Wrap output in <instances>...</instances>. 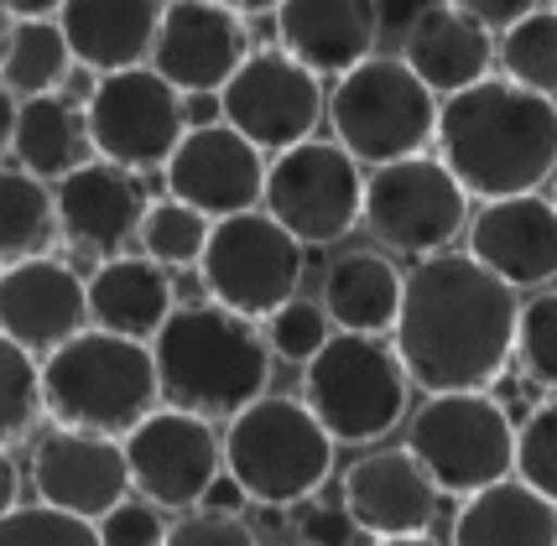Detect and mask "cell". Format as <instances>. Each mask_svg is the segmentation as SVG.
Wrapping results in <instances>:
<instances>
[{"label": "cell", "instance_id": "1", "mask_svg": "<svg viewBox=\"0 0 557 546\" xmlns=\"http://www.w3.org/2000/svg\"><path fill=\"white\" fill-rule=\"evenodd\" d=\"M521 302L474 256L443 250L407 271L391 349L407 381L428 396L490 390L516 355Z\"/></svg>", "mask_w": 557, "mask_h": 546}, {"label": "cell", "instance_id": "2", "mask_svg": "<svg viewBox=\"0 0 557 546\" xmlns=\"http://www.w3.org/2000/svg\"><path fill=\"white\" fill-rule=\"evenodd\" d=\"M433 141L437 162L454 172L469 198H527L557 177V104L516 89L510 78H485L443 99Z\"/></svg>", "mask_w": 557, "mask_h": 546}, {"label": "cell", "instance_id": "3", "mask_svg": "<svg viewBox=\"0 0 557 546\" xmlns=\"http://www.w3.org/2000/svg\"><path fill=\"white\" fill-rule=\"evenodd\" d=\"M157 385L172 411L230 422L271 385V344L250 318L219 302H177L168 328L151 338Z\"/></svg>", "mask_w": 557, "mask_h": 546}, {"label": "cell", "instance_id": "4", "mask_svg": "<svg viewBox=\"0 0 557 546\" xmlns=\"http://www.w3.org/2000/svg\"><path fill=\"white\" fill-rule=\"evenodd\" d=\"M162 401L151 344L84 328L73 344L42 359V411L63 432L125 443Z\"/></svg>", "mask_w": 557, "mask_h": 546}, {"label": "cell", "instance_id": "5", "mask_svg": "<svg viewBox=\"0 0 557 546\" xmlns=\"http://www.w3.org/2000/svg\"><path fill=\"white\" fill-rule=\"evenodd\" d=\"M224 474L250 505L292 510L334 474V437L297 396H261L224 427Z\"/></svg>", "mask_w": 557, "mask_h": 546}, {"label": "cell", "instance_id": "6", "mask_svg": "<svg viewBox=\"0 0 557 546\" xmlns=\"http://www.w3.org/2000/svg\"><path fill=\"white\" fill-rule=\"evenodd\" d=\"M412 381L386 338L334 333L318 359L302 370V406L318 417V427L334 443L364 448L381 443L407 417Z\"/></svg>", "mask_w": 557, "mask_h": 546}, {"label": "cell", "instance_id": "7", "mask_svg": "<svg viewBox=\"0 0 557 546\" xmlns=\"http://www.w3.org/2000/svg\"><path fill=\"white\" fill-rule=\"evenodd\" d=\"M437 104L422 78L401 58H364L355 73H344L329 95L334 141L364 166H391L422 157V146L437 136Z\"/></svg>", "mask_w": 557, "mask_h": 546}, {"label": "cell", "instance_id": "8", "mask_svg": "<svg viewBox=\"0 0 557 546\" xmlns=\"http://www.w3.org/2000/svg\"><path fill=\"white\" fill-rule=\"evenodd\" d=\"M407 452L422 463L437 495H480L490 484L516 479V422L506 417V401L490 390L469 396H428L417 406Z\"/></svg>", "mask_w": 557, "mask_h": 546}, {"label": "cell", "instance_id": "9", "mask_svg": "<svg viewBox=\"0 0 557 546\" xmlns=\"http://www.w3.org/2000/svg\"><path fill=\"white\" fill-rule=\"evenodd\" d=\"M198 276L209 286V302L240 312V318H276L297 302L302 282V245L276 224L271 214H235L219 219L209 250L198 261Z\"/></svg>", "mask_w": 557, "mask_h": 546}, {"label": "cell", "instance_id": "10", "mask_svg": "<svg viewBox=\"0 0 557 546\" xmlns=\"http://www.w3.org/2000/svg\"><path fill=\"white\" fill-rule=\"evenodd\" d=\"M364 229L386 250L401 256H443L459 229H469V193L454 183V172L437 157H407V162L375 166L364 177Z\"/></svg>", "mask_w": 557, "mask_h": 546}, {"label": "cell", "instance_id": "11", "mask_svg": "<svg viewBox=\"0 0 557 546\" xmlns=\"http://www.w3.org/2000/svg\"><path fill=\"white\" fill-rule=\"evenodd\" d=\"M267 214L287 229L302 250L334 245L364 214L360 162L339 141H302L267 166Z\"/></svg>", "mask_w": 557, "mask_h": 546}, {"label": "cell", "instance_id": "12", "mask_svg": "<svg viewBox=\"0 0 557 546\" xmlns=\"http://www.w3.org/2000/svg\"><path fill=\"white\" fill-rule=\"evenodd\" d=\"M84 125H89V146L99 151V162L125 166V172L168 166L177 141L188 136L183 95L151 69L99 78L84 99Z\"/></svg>", "mask_w": 557, "mask_h": 546}, {"label": "cell", "instance_id": "13", "mask_svg": "<svg viewBox=\"0 0 557 546\" xmlns=\"http://www.w3.org/2000/svg\"><path fill=\"white\" fill-rule=\"evenodd\" d=\"M131 489L157 510H198L214 479L224 474V437L203 417L157 406L141 427L125 437Z\"/></svg>", "mask_w": 557, "mask_h": 546}, {"label": "cell", "instance_id": "14", "mask_svg": "<svg viewBox=\"0 0 557 546\" xmlns=\"http://www.w3.org/2000/svg\"><path fill=\"white\" fill-rule=\"evenodd\" d=\"M224 125L245 136L256 151H292L313 141V125L323 115V84L308 69H297L282 48H261L240 63V73L219 95Z\"/></svg>", "mask_w": 557, "mask_h": 546}, {"label": "cell", "instance_id": "15", "mask_svg": "<svg viewBox=\"0 0 557 546\" xmlns=\"http://www.w3.org/2000/svg\"><path fill=\"white\" fill-rule=\"evenodd\" d=\"M245 52V22L235 5L214 0H172L157 48H151V73H162L183 99L224 95V84L240 73Z\"/></svg>", "mask_w": 557, "mask_h": 546}, {"label": "cell", "instance_id": "16", "mask_svg": "<svg viewBox=\"0 0 557 546\" xmlns=\"http://www.w3.org/2000/svg\"><path fill=\"white\" fill-rule=\"evenodd\" d=\"M168 172V198L198 209L203 219H235V214H256V203L267 198V162L261 151L235 136L230 125H203L188 131Z\"/></svg>", "mask_w": 557, "mask_h": 546}, {"label": "cell", "instance_id": "17", "mask_svg": "<svg viewBox=\"0 0 557 546\" xmlns=\"http://www.w3.org/2000/svg\"><path fill=\"white\" fill-rule=\"evenodd\" d=\"M32 489H37V505L99 525L115 505L131 499L125 443L89 437V432H63V427L48 432L32 448Z\"/></svg>", "mask_w": 557, "mask_h": 546}, {"label": "cell", "instance_id": "18", "mask_svg": "<svg viewBox=\"0 0 557 546\" xmlns=\"http://www.w3.org/2000/svg\"><path fill=\"white\" fill-rule=\"evenodd\" d=\"M89 328V291L73 265L37 261L0 271V333L26 355H58Z\"/></svg>", "mask_w": 557, "mask_h": 546}, {"label": "cell", "instance_id": "19", "mask_svg": "<svg viewBox=\"0 0 557 546\" xmlns=\"http://www.w3.org/2000/svg\"><path fill=\"white\" fill-rule=\"evenodd\" d=\"M339 505L355 521V531L375 542H401V536H428L437 521V489L422 474L407 448H375L355 458L339 479Z\"/></svg>", "mask_w": 557, "mask_h": 546}, {"label": "cell", "instance_id": "20", "mask_svg": "<svg viewBox=\"0 0 557 546\" xmlns=\"http://www.w3.org/2000/svg\"><path fill=\"white\" fill-rule=\"evenodd\" d=\"M469 256L510 291L547 286L557 276V209L553 198H500L469 219Z\"/></svg>", "mask_w": 557, "mask_h": 546}, {"label": "cell", "instance_id": "21", "mask_svg": "<svg viewBox=\"0 0 557 546\" xmlns=\"http://www.w3.org/2000/svg\"><path fill=\"white\" fill-rule=\"evenodd\" d=\"M52 203H58V235L104 261H115L125 239H136L146 209H151L136 172L110 162H84L73 177L58 183Z\"/></svg>", "mask_w": 557, "mask_h": 546}, {"label": "cell", "instance_id": "22", "mask_svg": "<svg viewBox=\"0 0 557 546\" xmlns=\"http://www.w3.org/2000/svg\"><path fill=\"white\" fill-rule=\"evenodd\" d=\"M282 52L313 78H344L375 58V5L370 0H287L276 5Z\"/></svg>", "mask_w": 557, "mask_h": 546}, {"label": "cell", "instance_id": "23", "mask_svg": "<svg viewBox=\"0 0 557 546\" xmlns=\"http://www.w3.org/2000/svg\"><path fill=\"white\" fill-rule=\"evenodd\" d=\"M407 69L422 78L428 95L454 99L474 84L490 78V63H495V37H490L480 22L463 16V5H443L433 0L417 26L401 37V52H396Z\"/></svg>", "mask_w": 557, "mask_h": 546}, {"label": "cell", "instance_id": "24", "mask_svg": "<svg viewBox=\"0 0 557 546\" xmlns=\"http://www.w3.org/2000/svg\"><path fill=\"white\" fill-rule=\"evenodd\" d=\"M162 16H168L162 0H69L58 11V26L69 37L73 63L110 78L125 69H146Z\"/></svg>", "mask_w": 557, "mask_h": 546}, {"label": "cell", "instance_id": "25", "mask_svg": "<svg viewBox=\"0 0 557 546\" xmlns=\"http://www.w3.org/2000/svg\"><path fill=\"white\" fill-rule=\"evenodd\" d=\"M89 291V328L131 338V344H151L168 328V318L177 312L172 297V276L162 265H151L146 256H115L104 261L84 282Z\"/></svg>", "mask_w": 557, "mask_h": 546}, {"label": "cell", "instance_id": "26", "mask_svg": "<svg viewBox=\"0 0 557 546\" xmlns=\"http://www.w3.org/2000/svg\"><path fill=\"white\" fill-rule=\"evenodd\" d=\"M401 271L375 256V250H349L329 265L323 276V297L318 308L339 333H360V338H381L396 328V312H401Z\"/></svg>", "mask_w": 557, "mask_h": 546}, {"label": "cell", "instance_id": "27", "mask_svg": "<svg viewBox=\"0 0 557 546\" xmlns=\"http://www.w3.org/2000/svg\"><path fill=\"white\" fill-rule=\"evenodd\" d=\"M454 546H557V505L521 479L490 484L459 505Z\"/></svg>", "mask_w": 557, "mask_h": 546}, {"label": "cell", "instance_id": "28", "mask_svg": "<svg viewBox=\"0 0 557 546\" xmlns=\"http://www.w3.org/2000/svg\"><path fill=\"white\" fill-rule=\"evenodd\" d=\"M16 162H22L26 177L37 183H63L73 177L78 166L89 162V125H84V110L63 95H48V99H22L16 110Z\"/></svg>", "mask_w": 557, "mask_h": 546}, {"label": "cell", "instance_id": "29", "mask_svg": "<svg viewBox=\"0 0 557 546\" xmlns=\"http://www.w3.org/2000/svg\"><path fill=\"white\" fill-rule=\"evenodd\" d=\"M73 52L58 16L52 22H11V42L0 58V89L16 99H48L69 84Z\"/></svg>", "mask_w": 557, "mask_h": 546}, {"label": "cell", "instance_id": "30", "mask_svg": "<svg viewBox=\"0 0 557 546\" xmlns=\"http://www.w3.org/2000/svg\"><path fill=\"white\" fill-rule=\"evenodd\" d=\"M52 239H58V203L48 183L26 177L22 166H0V261H37L48 256Z\"/></svg>", "mask_w": 557, "mask_h": 546}, {"label": "cell", "instance_id": "31", "mask_svg": "<svg viewBox=\"0 0 557 546\" xmlns=\"http://www.w3.org/2000/svg\"><path fill=\"white\" fill-rule=\"evenodd\" d=\"M495 58L516 89L553 99L557 95V5H536L527 22H516L495 42Z\"/></svg>", "mask_w": 557, "mask_h": 546}, {"label": "cell", "instance_id": "32", "mask_svg": "<svg viewBox=\"0 0 557 546\" xmlns=\"http://www.w3.org/2000/svg\"><path fill=\"white\" fill-rule=\"evenodd\" d=\"M209 235H214V224L188 209V203H177V198H157L151 209H146L141 229V256L151 265H162V271H188V265L203 261V250H209Z\"/></svg>", "mask_w": 557, "mask_h": 546}, {"label": "cell", "instance_id": "33", "mask_svg": "<svg viewBox=\"0 0 557 546\" xmlns=\"http://www.w3.org/2000/svg\"><path fill=\"white\" fill-rule=\"evenodd\" d=\"M42 411V364L0 333V448L22 443Z\"/></svg>", "mask_w": 557, "mask_h": 546}, {"label": "cell", "instance_id": "34", "mask_svg": "<svg viewBox=\"0 0 557 546\" xmlns=\"http://www.w3.org/2000/svg\"><path fill=\"white\" fill-rule=\"evenodd\" d=\"M516 479L557 505V396L516 422Z\"/></svg>", "mask_w": 557, "mask_h": 546}, {"label": "cell", "instance_id": "35", "mask_svg": "<svg viewBox=\"0 0 557 546\" xmlns=\"http://www.w3.org/2000/svg\"><path fill=\"white\" fill-rule=\"evenodd\" d=\"M0 546H99V531L48 505H16L0 516Z\"/></svg>", "mask_w": 557, "mask_h": 546}, {"label": "cell", "instance_id": "36", "mask_svg": "<svg viewBox=\"0 0 557 546\" xmlns=\"http://www.w3.org/2000/svg\"><path fill=\"white\" fill-rule=\"evenodd\" d=\"M516 359L527 370V381L557 390V291H542L521 308L516 323Z\"/></svg>", "mask_w": 557, "mask_h": 546}, {"label": "cell", "instance_id": "37", "mask_svg": "<svg viewBox=\"0 0 557 546\" xmlns=\"http://www.w3.org/2000/svg\"><path fill=\"white\" fill-rule=\"evenodd\" d=\"M334 333H329V318H323V308L318 302H287V308L276 312V318H267V344L276 359H287V364H313L318 349L329 344Z\"/></svg>", "mask_w": 557, "mask_h": 546}, {"label": "cell", "instance_id": "38", "mask_svg": "<svg viewBox=\"0 0 557 546\" xmlns=\"http://www.w3.org/2000/svg\"><path fill=\"white\" fill-rule=\"evenodd\" d=\"M162 546H261L256 525L245 516H219V510H183L168 525V542Z\"/></svg>", "mask_w": 557, "mask_h": 546}, {"label": "cell", "instance_id": "39", "mask_svg": "<svg viewBox=\"0 0 557 546\" xmlns=\"http://www.w3.org/2000/svg\"><path fill=\"white\" fill-rule=\"evenodd\" d=\"M95 531H99V546H162L168 542V525L157 516V505H146V499L115 505Z\"/></svg>", "mask_w": 557, "mask_h": 546}, {"label": "cell", "instance_id": "40", "mask_svg": "<svg viewBox=\"0 0 557 546\" xmlns=\"http://www.w3.org/2000/svg\"><path fill=\"white\" fill-rule=\"evenodd\" d=\"M355 536L360 531L344 516V505H308L297 516V546H349Z\"/></svg>", "mask_w": 557, "mask_h": 546}, {"label": "cell", "instance_id": "41", "mask_svg": "<svg viewBox=\"0 0 557 546\" xmlns=\"http://www.w3.org/2000/svg\"><path fill=\"white\" fill-rule=\"evenodd\" d=\"M532 11H536V0H463V16H469V22H480L490 37H495V32L506 37L510 26L527 22Z\"/></svg>", "mask_w": 557, "mask_h": 546}, {"label": "cell", "instance_id": "42", "mask_svg": "<svg viewBox=\"0 0 557 546\" xmlns=\"http://www.w3.org/2000/svg\"><path fill=\"white\" fill-rule=\"evenodd\" d=\"M428 5H433V0H401V5L386 0V5H375V22H381V32H401V37H407Z\"/></svg>", "mask_w": 557, "mask_h": 546}, {"label": "cell", "instance_id": "43", "mask_svg": "<svg viewBox=\"0 0 557 546\" xmlns=\"http://www.w3.org/2000/svg\"><path fill=\"white\" fill-rule=\"evenodd\" d=\"M245 505H250V499H245V489L230 474H219L209 499H203V510H219V516H245Z\"/></svg>", "mask_w": 557, "mask_h": 546}, {"label": "cell", "instance_id": "44", "mask_svg": "<svg viewBox=\"0 0 557 546\" xmlns=\"http://www.w3.org/2000/svg\"><path fill=\"white\" fill-rule=\"evenodd\" d=\"M16 495H22V474H16V458L0 448V516L16 510Z\"/></svg>", "mask_w": 557, "mask_h": 546}, {"label": "cell", "instance_id": "45", "mask_svg": "<svg viewBox=\"0 0 557 546\" xmlns=\"http://www.w3.org/2000/svg\"><path fill=\"white\" fill-rule=\"evenodd\" d=\"M16 110H22L16 95H5V89H0V157H5L11 141H16Z\"/></svg>", "mask_w": 557, "mask_h": 546}, {"label": "cell", "instance_id": "46", "mask_svg": "<svg viewBox=\"0 0 557 546\" xmlns=\"http://www.w3.org/2000/svg\"><path fill=\"white\" fill-rule=\"evenodd\" d=\"M375 546H443L433 536H401V542H375Z\"/></svg>", "mask_w": 557, "mask_h": 546}, {"label": "cell", "instance_id": "47", "mask_svg": "<svg viewBox=\"0 0 557 546\" xmlns=\"http://www.w3.org/2000/svg\"><path fill=\"white\" fill-rule=\"evenodd\" d=\"M5 42H11V11L0 5V58H5Z\"/></svg>", "mask_w": 557, "mask_h": 546}, {"label": "cell", "instance_id": "48", "mask_svg": "<svg viewBox=\"0 0 557 546\" xmlns=\"http://www.w3.org/2000/svg\"><path fill=\"white\" fill-rule=\"evenodd\" d=\"M553 209H557V177H553Z\"/></svg>", "mask_w": 557, "mask_h": 546}, {"label": "cell", "instance_id": "49", "mask_svg": "<svg viewBox=\"0 0 557 546\" xmlns=\"http://www.w3.org/2000/svg\"><path fill=\"white\" fill-rule=\"evenodd\" d=\"M0 271H5V265H0Z\"/></svg>", "mask_w": 557, "mask_h": 546}]
</instances>
